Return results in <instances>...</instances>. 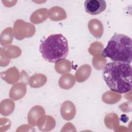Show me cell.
<instances>
[{
    "mask_svg": "<svg viewBox=\"0 0 132 132\" xmlns=\"http://www.w3.org/2000/svg\"><path fill=\"white\" fill-rule=\"evenodd\" d=\"M131 71L129 63L113 61L105 65L103 77L111 91L125 93L131 90Z\"/></svg>",
    "mask_w": 132,
    "mask_h": 132,
    "instance_id": "1",
    "label": "cell"
},
{
    "mask_svg": "<svg viewBox=\"0 0 132 132\" xmlns=\"http://www.w3.org/2000/svg\"><path fill=\"white\" fill-rule=\"evenodd\" d=\"M102 56L113 61L130 63L132 58L131 39L123 34L114 33L103 50Z\"/></svg>",
    "mask_w": 132,
    "mask_h": 132,
    "instance_id": "2",
    "label": "cell"
},
{
    "mask_svg": "<svg viewBox=\"0 0 132 132\" xmlns=\"http://www.w3.org/2000/svg\"><path fill=\"white\" fill-rule=\"evenodd\" d=\"M39 51L44 60L56 63L67 57L69 52L68 40L62 34L51 35L41 42Z\"/></svg>",
    "mask_w": 132,
    "mask_h": 132,
    "instance_id": "3",
    "label": "cell"
},
{
    "mask_svg": "<svg viewBox=\"0 0 132 132\" xmlns=\"http://www.w3.org/2000/svg\"><path fill=\"white\" fill-rule=\"evenodd\" d=\"M13 34L15 38L21 40L25 38H30L34 35L36 31L35 26L22 20H17L13 25Z\"/></svg>",
    "mask_w": 132,
    "mask_h": 132,
    "instance_id": "4",
    "label": "cell"
},
{
    "mask_svg": "<svg viewBox=\"0 0 132 132\" xmlns=\"http://www.w3.org/2000/svg\"><path fill=\"white\" fill-rule=\"evenodd\" d=\"M84 5L86 12L91 15L99 14L106 8V3L104 0H86Z\"/></svg>",
    "mask_w": 132,
    "mask_h": 132,
    "instance_id": "5",
    "label": "cell"
},
{
    "mask_svg": "<svg viewBox=\"0 0 132 132\" xmlns=\"http://www.w3.org/2000/svg\"><path fill=\"white\" fill-rule=\"evenodd\" d=\"M44 115L45 110L42 106L39 105L35 106L31 108L28 113V122L32 126H37L38 121Z\"/></svg>",
    "mask_w": 132,
    "mask_h": 132,
    "instance_id": "6",
    "label": "cell"
},
{
    "mask_svg": "<svg viewBox=\"0 0 132 132\" xmlns=\"http://www.w3.org/2000/svg\"><path fill=\"white\" fill-rule=\"evenodd\" d=\"M75 113V106L72 102L67 101L62 104L60 108V114L63 119L67 121L71 120L74 118Z\"/></svg>",
    "mask_w": 132,
    "mask_h": 132,
    "instance_id": "7",
    "label": "cell"
},
{
    "mask_svg": "<svg viewBox=\"0 0 132 132\" xmlns=\"http://www.w3.org/2000/svg\"><path fill=\"white\" fill-rule=\"evenodd\" d=\"M26 85L22 82L14 85L10 90L9 97L14 101H18L23 97L26 93Z\"/></svg>",
    "mask_w": 132,
    "mask_h": 132,
    "instance_id": "8",
    "label": "cell"
},
{
    "mask_svg": "<svg viewBox=\"0 0 132 132\" xmlns=\"http://www.w3.org/2000/svg\"><path fill=\"white\" fill-rule=\"evenodd\" d=\"M1 77L8 84H13L19 80L20 74L18 69L13 67L3 72L1 74Z\"/></svg>",
    "mask_w": 132,
    "mask_h": 132,
    "instance_id": "9",
    "label": "cell"
},
{
    "mask_svg": "<svg viewBox=\"0 0 132 132\" xmlns=\"http://www.w3.org/2000/svg\"><path fill=\"white\" fill-rule=\"evenodd\" d=\"M88 27L90 32L94 37L97 39L102 37L104 32V26L100 20L95 19L90 20Z\"/></svg>",
    "mask_w": 132,
    "mask_h": 132,
    "instance_id": "10",
    "label": "cell"
},
{
    "mask_svg": "<svg viewBox=\"0 0 132 132\" xmlns=\"http://www.w3.org/2000/svg\"><path fill=\"white\" fill-rule=\"evenodd\" d=\"M56 125L54 119L48 115L43 116L38 122L37 126L40 130L48 131L53 129Z\"/></svg>",
    "mask_w": 132,
    "mask_h": 132,
    "instance_id": "11",
    "label": "cell"
},
{
    "mask_svg": "<svg viewBox=\"0 0 132 132\" xmlns=\"http://www.w3.org/2000/svg\"><path fill=\"white\" fill-rule=\"evenodd\" d=\"M91 73V67L90 65L86 64L81 65L76 71L75 78L78 82H82L86 80Z\"/></svg>",
    "mask_w": 132,
    "mask_h": 132,
    "instance_id": "12",
    "label": "cell"
},
{
    "mask_svg": "<svg viewBox=\"0 0 132 132\" xmlns=\"http://www.w3.org/2000/svg\"><path fill=\"white\" fill-rule=\"evenodd\" d=\"M48 17L54 21H59L66 19L67 14L62 8L54 6L48 10Z\"/></svg>",
    "mask_w": 132,
    "mask_h": 132,
    "instance_id": "13",
    "label": "cell"
},
{
    "mask_svg": "<svg viewBox=\"0 0 132 132\" xmlns=\"http://www.w3.org/2000/svg\"><path fill=\"white\" fill-rule=\"evenodd\" d=\"M48 12V9L44 8L36 10L30 16V22L34 24H39L42 23L47 19Z\"/></svg>",
    "mask_w": 132,
    "mask_h": 132,
    "instance_id": "14",
    "label": "cell"
},
{
    "mask_svg": "<svg viewBox=\"0 0 132 132\" xmlns=\"http://www.w3.org/2000/svg\"><path fill=\"white\" fill-rule=\"evenodd\" d=\"M75 84V78L71 74H64L59 78L58 84L59 87L63 89H69Z\"/></svg>",
    "mask_w": 132,
    "mask_h": 132,
    "instance_id": "15",
    "label": "cell"
},
{
    "mask_svg": "<svg viewBox=\"0 0 132 132\" xmlns=\"http://www.w3.org/2000/svg\"><path fill=\"white\" fill-rule=\"evenodd\" d=\"M47 81V77L42 74H35L28 78V82L31 88H37L44 86Z\"/></svg>",
    "mask_w": 132,
    "mask_h": 132,
    "instance_id": "16",
    "label": "cell"
},
{
    "mask_svg": "<svg viewBox=\"0 0 132 132\" xmlns=\"http://www.w3.org/2000/svg\"><path fill=\"white\" fill-rule=\"evenodd\" d=\"M1 49L5 56L9 59L16 58L21 55V49L18 46L15 45H8L5 46L4 48L1 47Z\"/></svg>",
    "mask_w": 132,
    "mask_h": 132,
    "instance_id": "17",
    "label": "cell"
},
{
    "mask_svg": "<svg viewBox=\"0 0 132 132\" xmlns=\"http://www.w3.org/2000/svg\"><path fill=\"white\" fill-rule=\"evenodd\" d=\"M14 103L10 99H5L2 101L0 105V112L4 116L10 114L14 109Z\"/></svg>",
    "mask_w": 132,
    "mask_h": 132,
    "instance_id": "18",
    "label": "cell"
},
{
    "mask_svg": "<svg viewBox=\"0 0 132 132\" xmlns=\"http://www.w3.org/2000/svg\"><path fill=\"white\" fill-rule=\"evenodd\" d=\"M13 30L11 27H8L5 29L1 35V44L3 46H8L13 41Z\"/></svg>",
    "mask_w": 132,
    "mask_h": 132,
    "instance_id": "19",
    "label": "cell"
},
{
    "mask_svg": "<svg viewBox=\"0 0 132 132\" xmlns=\"http://www.w3.org/2000/svg\"><path fill=\"white\" fill-rule=\"evenodd\" d=\"M55 69L57 73L64 74L71 71V64L68 60H61L55 63Z\"/></svg>",
    "mask_w": 132,
    "mask_h": 132,
    "instance_id": "20",
    "label": "cell"
},
{
    "mask_svg": "<svg viewBox=\"0 0 132 132\" xmlns=\"http://www.w3.org/2000/svg\"><path fill=\"white\" fill-rule=\"evenodd\" d=\"M122 97L121 94L113 91H107L102 95V100L108 104H113L119 102Z\"/></svg>",
    "mask_w": 132,
    "mask_h": 132,
    "instance_id": "21",
    "label": "cell"
},
{
    "mask_svg": "<svg viewBox=\"0 0 132 132\" xmlns=\"http://www.w3.org/2000/svg\"><path fill=\"white\" fill-rule=\"evenodd\" d=\"M106 126L110 128H113L119 124V118L117 114L112 113L107 114L105 118Z\"/></svg>",
    "mask_w": 132,
    "mask_h": 132,
    "instance_id": "22",
    "label": "cell"
},
{
    "mask_svg": "<svg viewBox=\"0 0 132 132\" xmlns=\"http://www.w3.org/2000/svg\"><path fill=\"white\" fill-rule=\"evenodd\" d=\"M103 50V44L98 41L94 42L91 44L90 47L88 48V52L91 54L95 56L100 55Z\"/></svg>",
    "mask_w": 132,
    "mask_h": 132,
    "instance_id": "23",
    "label": "cell"
},
{
    "mask_svg": "<svg viewBox=\"0 0 132 132\" xmlns=\"http://www.w3.org/2000/svg\"><path fill=\"white\" fill-rule=\"evenodd\" d=\"M106 63L105 58L100 55L95 56L92 59V64L94 68L97 70H102L104 68Z\"/></svg>",
    "mask_w": 132,
    "mask_h": 132,
    "instance_id": "24",
    "label": "cell"
}]
</instances>
